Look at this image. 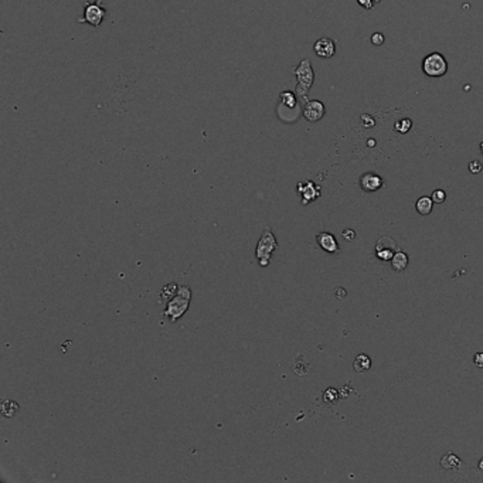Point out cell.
Returning <instances> with one entry per match:
<instances>
[{"label":"cell","instance_id":"cell-7","mask_svg":"<svg viewBox=\"0 0 483 483\" xmlns=\"http://www.w3.org/2000/svg\"><path fill=\"white\" fill-rule=\"evenodd\" d=\"M313 50L316 56L320 58H332L336 54V43L329 37H322L315 43Z\"/></svg>","mask_w":483,"mask_h":483},{"label":"cell","instance_id":"cell-11","mask_svg":"<svg viewBox=\"0 0 483 483\" xmlns=\"http://www.w3.org/2000/svg\"><path fill=\"white\" fill-rule=\"evenodd\" d=\"M441 466L447 471H458L461 466V459L455 453H447L441 459Z\"/></svg>","mask_w":483,"mask_h":483},{"label":"cell","instance_id":"cell-16","mask_svg":"<svg viewBox=\"0 0 483 483\" xmlns=\"http://www.w3.org/2000/svg\"><path fill=\"white\" fill-rule=\"evenodd\" d=\"M179 286L180 285H177V283H169V285H166L163 289H162V293H160V301H163V302H169L176 293H177V291H179Z\"/></svg>","mask_w":483,"mask_h":483},{"label":"cell","instance_id":"cell-13","mask_svg":"<svg viewBox=\"0 0 483 483\" xmlns=\"http://www.w3.org/2000/svg\"><path fill=\"white\" fill-rule=\"evenodd\" d=\"M379 251H394V252H397L400 249H398V245H397V242L394 241L393 238L382 237L381 240H379L377 244H376V252H379Z\"/></svg>","mask_w":483,"mask_h":483},{"label":"cell","instance_id":"cell-21","mask_svg":"<svg viewBox=\"0 0 483 483\" xmlns=\"http://www.w3.org/2000/svg\"><path fill=\"white\" fill-rule=\"evenodd\" d=\"M432 200H434V203H437V204H441V203H444L445 200H447V193L444 190H435L434 193H432V197H431Z\"/></svg>","mask_w":483,"mask_h":483},{"label":"cell","instance_id":"cell-6","mask_svg":"<svg viewBox=\"0 0 483 483\" xmlns=\"http://www.w3.org/2000/svg\"><path fill=\"white\" fill-rule=\"evenodd\" d=\"M326 113V108L323 105V102L317 101V100H312V101H306L304 106V116L306 121L309 122H319Z\"/></svg>","mask_w":483,"mask_h":483},{"label":"cell","instance_id":"cell-15","mask_svg":"<svg viewBox=\"0 0 483 483\" xmlns=\"http://www.w3.org/2000/svg\"><path fill=\"white\" fill-rule=\"evenodd\" d=\"M354 370L357 373H366L367 370H370L371 367V360L369 356L366 354H359L356 360H354V364H353Z\"/></svg>","mask_w":483,"mask_h":483},{"label":"cell","instance_id":"cell-19","mask_svg":"<svg viewBox=\"0 0 483 483\" xmlns=\"http://www.w3.org/2000/svg\"><path fill=\"white\" fill-rule=\"evenodd\" d=\"M411 126H413V121L408 119V118H404V119L397 121V122L394 124V131H395V132H400V134H407V132L411 129Z\"/></svg>","mask_w":483,"mask_h":483},{"label":"cell","instance_id":"cell-5","mask_svg":"<svg viewBox=\"0 0 483 483\" xmlns=\"http://www.w3.org/2000/svg\"><path fill=\"white\" fill-rule=\"evenodd\" d=\"M106 17V9L102 0L85 1L84 4V16L79 19V23H88L92 27H100Z\"/></svg>","mask_w":483,"mask_h":483},{"label":"cell","instance_id":"cell-23","mask_svg":"<svg viewBox=\"0 0 483 483\" xmlns=\"http://www.w3.org/2000/svg\"><path fill=\"white\" fill-rule=\"evenodd\" d=\"M384 34L382 33H374L373 35H371V44L373 45H381V44H384Z\"/></svg>","mask_w":483,"mask_h":483},{"label":"cell","instance_id":"cell-28","mask_svg":"<svg viewBox=\"0 0 483 483\" xmlns=\"http://www.w3.org/2000/svg\"><path fill=\"white\" fill-rule=\"evenodd\" d=\"M345 295H346V291H345V289H342V288L337 289V298H342V296H345Z\"/></svg>","mask_w":483,"mask_h":483},{"label":"cell","instance_id":"cell-14","mask_svg":"<svg viewBox=\"0 0 483 483\" xmlns=\"http://www.w3.org/2000/svg\"><path fill=\"white\" fill-rule=\"evenodd\" d=\"M432 206H434V200L431 197L424 196V197H421V199L416 200L415 208L421 215H428V214L432 211Z\"/></svg>","mask_w":483,"mask_h":483},{"label":"cell","instance_id":"cell-25","mask_svg":"<svg viewBox=\"0 0 483 483\" xmlns=\"http://www.w3.org/2000/svg\"><path fill=\"white\" fill-rule=\"evenodd\" d=\"M342 237H343L345 240H347V241H353V240L356 238V233H354L351 228H346V230L342 233Z\"/></svg>","mask_w":483,"mask_h":483},{"label":"cell","instance_id":"cell-29","mask_svg":"<svg viewBox=\"0 0 483 483\" xmlns=\"http://www.w3.org/2000/svg\"><path fill=\"white\" fill-rule=\"evenodd\" d=\"M374 143H376L374 140H370V142H367V145H370V146H374Z\"/></svg>","mask_w":483,"mask_h":483},{"label":"cell","instance_id":"cell-17","mask_svg":"<svg viewBox=\"0 0 483 483\" xmlns=\"http://www.w3.org/2000/svg\"><path fill=\"white\" fill-rule=\"evenodd\" d=\"M279 100H281L282 105L288 106L289 109H293L296 106V95L293 94L292 91H283V92H281Z\"/></svg>","mask_w":483,"mask_h":483},{"label":"cell","instance_id":"cell-20","mask_svg":"<svg viewBox=\"0 0 483 483\" xmlns=\"http://www.w3.org/2000/svg\"><path fill=\"white\" fill-rule=\"evenodd\" d=\"M339 398V391L335 388H327L323 394V401L326 404H335Z\"/></svg>","mask_w":483,"mask_h":483},{"label":"cell","instance_id":"cell-12","mask_svg":"<svg viewBox=\"0 0 483 483\" xmlns=\"http://www.w3.org/2000/svg\"><path fill=\"white\" fill-rule=\"evenodd\" d=\"M391 265H393L394 271H397V272L404 271L408 265V255L403 251H397L391 259Z\"/></svg>","mask_w":483,"mask_h":483},{"label":"cell","instance_id":"cell-27","mask_svg":"<svg viewBox=\"0 0 483 483\" xmlns=\"http://www.w3.org/2000/svg\"><path fill=\"white\" fill-rule=\"evenodd\" d=\"M357 3H359L361 7L367 9V10H371L374 7V4H376L374 0H357Z\"/></svg>","mask_w":483,"mask_h":483},{"label":"cell","instance_id":"cell-4","mask_svg":"<svg viewBox=\"0 0 483 483\" xmlns=\"http://www.w3.org/2000/svg\"><path fill=\"white\" fill-rule=\"evenodd\" d=\"M422 72L431 78L444 77L448 72V61L441 53H431L422 60Z\"/></svg>","mask_w":483,"mask_h":483},{"label":"cell","instance_id":"cell-30","mask_svg":"<svg viewBox=\"0 0 483 483\" xmlns=\"http://www.w3.org/2000/svg\"><path fill=\"white\" fill-rule=\"evenodd\" d=\"M479 468H481V469H482V471H483V459L481 462H479Z\"/></svg>","mask_w":483,"mask_h":483},{"label":"cell","instance_id":"cell-8","mask_svg":"<svg viewBox=\"0 0 483 483\" xmlns=\"http://www.w3.org/2000/svg\"><path fill=\"white\" fill-rule=\"evenodd\" d=\"M298 191L302 196V203L304 204L313 202L320 196V187L316 186L313 181H301V183H298Z\"/></svg>","mask_w":483,"mask_h":483},{"label":"cell","instance_id":"cell-24","mask_svg":"<svg viewBox=\"0 0 483 483\" xmlns=\"http://www.w3.org/2000/svg\"><path fill=\"white\" fill-rule=\"evenodd\" d=\"M361 122L364 125V128H373L376 125V121L371 118L370 115H367V113H363L361 115Z\"/></svg>","mask_w":483,"mask_h":483},{"label":"cell","instance_id":"cell-32","mask_svg":"<svg viewBox=\"0 0 483 483\" xmlns=\"http://www.w3.org/2000/svg\"><path fill=\"white\" fill-rule=\"evenodd\" d=\"M381 0H374V3H380Z\"/></svg>","mask_w":483,"mask_h":483},{"label":"cell","instance_id":"cell-22","mask_svg":"<svg viewBox=\"0 0 483 483\" xmlns=\"http://www.w3.org/2000/svg\"><path fill=\"white\" fill-rule=\"evenodd\" d=\"M482 169H483V165L479 162V160H472L471 163H469V172L471 173H473V174H478V173H481L482 172Z\"/></svg>","mask_w":483,"mask_h":483},{"label":"cell","instance_id":"cell-2","mask_svg":"<svg viewBox=\"0 0 483 483\" xmlns=\"http://www.w3.org/2000/svg\"><path fill=\"white\" fill-rule=\"evenodd\" d=\"M293 74H295V77L298 79L296 94L302 100L308 101V92H309L310 87L313 85V81H315V72H313V68H312L310 61L308 58L302 60L299 63V66L293 69Z\"/></svg>","mask_w":483,"mask_h":483},{"label":"cell","instance_id":"cell-18","mask_svg":"<svg viewBox=\"0 0 483 483\" xmlns=\"http://www.w3.org/2000/svg\"><path fill=\"white\" fill-rule=\"evenodd\" d=\"M17 411H19V405H17V403L10 401V400L4 401L3 405H1V413H3V415L13 416Z\"/></svg>","mask_w":483,"mask_h":483},{"label":"cell","instance_id":"cell-26","mask_svg":"<svg viewBox=\"0 0 483 483\" xmlns=\"http://www.w3.org/2000/svg\"><path fill=\"white\" fill-rule=\"evenodd\" d=\"M473 361H475V366L479 367V369H483V353L479 351L473 356Z\"/></svg>","mask_w":483,"mask_h":483},{"label":"cell","instance_id":"cell-10","mask_svg":"<svg viewBox=\"0 0 483 483\" xmlns=\"http://www.w3.org/2000/svg\"><path fill=\"white\" fill-rule=\"evenodd\" d=\"M316 241L319 244V247L322 249H325L326 252L329 254H335L339 251V244H337L336 238L332 236L330 233H320L316 237Z\"/></svg>","mask_w":483,"mask_h":483},{"label":"cell","instance_id":"cell-9","mask_svg":"<svg viewBox=\"0 0 483 483\" xmlns=\"http://www.w3.org/2000/svg\"><path fill=\"white\" fill-rule=\"evenodd\" d=\"M360 187L364 191H377L382 187V179L376 173H364L360 177Z\"/></svg>","mask_w":483,"mask_h":483},{"label":"cell","instance_id":"cell-31","mask_svg":"<svg viewBox=\"0 0 483 483\" xmlns=\"http://www.w3.org/2000/svg\"><path fill=\"white\" fill-rule=\"evenodd\" d=\"M481 153H482V155H483V142H482V143H481Z\"/></svg>","mask_w":483,"mask_h":483},{"label":"cell","instance_id":"cell-3","mask_svg":"<svg viewBox=\"0 0 483 483\" xmlns=\"http://www.w3.org/2000/svg\"><path fill=\"white\" fill-rule=\"evenodd\" d=\"M276 248H278L276 238L272 234L270 227H265L264 233L261 234V238H259L257 249H255V257L258 259V264L261 267L265 268L270 265L272 254L275 252Z\"/></svg>","mask_w":483,"mask_h":483},{"label":"cell","instance_id":"cell-1","mask_svg":"<svg viewBox=\"0 0 483 483\" xmlns=\"http://www.w3.org/2000/svg\"><path fill=\"white\" fill-rule=\"evenodd\" d=\"M191 291L187 285H180L177 293L168 302V306L163 312V315L168 317L170 322H176L179 317L184 315L190 306Z\"/></svg>","mask_w":483,"mask_h":483}]
</instances>
